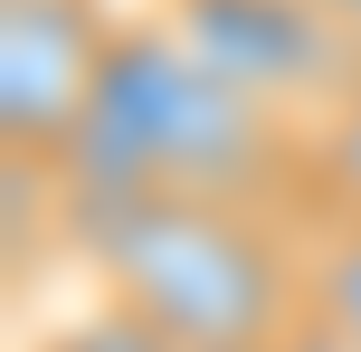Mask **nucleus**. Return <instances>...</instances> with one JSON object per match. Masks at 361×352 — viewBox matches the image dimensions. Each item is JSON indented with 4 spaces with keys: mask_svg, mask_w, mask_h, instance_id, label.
I'll list each match as a JSON object with an SVG mask.
<instances>
[{
    "mask_svg": "<svg viewBox=\"0 0 361 352\" xmlns=\"http://www.w3.org/2000/svg\"><path fill=\"white\" fill-rule=\"evenodd\" d=\"M238 352H333L324 334H295V343H238Z\"/></svg>",
    "mask_w": 361,
    "mask_h": 352,
    "instance_id": "9",
    "label": "nucleus"
},
{
    "mask_svg": "<svg viewBox=\"0 0 361 352\" xmlns=\"http://www.w3.org/2000/svg\"><path fill=\"white\" fill-rule=\"evenodd\" d=\"M105 0H0V152H57L114 48Z\"/></svg>",
    "mask_w": 361,
    "mask_h": 352,
    "instance_id": "4",
    "label": "nucleus"
},
{
    "mask_svg": "<svg viewBox=\"0 0 361 352\" xmlns=\"http://www.w3.org/2000/svg\"><path fill=\"white\" fill-rule=\"evenodd\" d=\"M48 171H57V219L143 200V190H180V200H238V210H276V219L314 229L305 124L238 95L228 76H209L162 10L114 19L95 95L67 124V143L48 152Z\"/></svg>",
    "mask_w": 361,
    "mask_h": 352,
    "instance_id": "1",
    "label": "nucleus"
},
{
    "mask_svg": "<svg viewBox=\"0 0 361 352\" xmlns=\"http://www.w3.org/2000/svg\"><path fill=\"white\" fill-rule=\"evenodd\" d=\"M152 10L180 29V48L209 76H228L238 95L295 114V124L333 114L361 86V57L324 0H152Z\"/></svg>",
    "mask_w": 361,
    "mask_h": 352,
    "instance_id": "3",
    "label": "nucleus"
},
{
    "mask_svg": "<svg viewBox=\"0 0 361 352\" xmlns=\"http://www.w3.org/2000/svg\"><path fill=\"white\" fill-rule=\"evenodd\" d=\"M38 352H171L162 334H152L133 305H114V296H95L86 315H67V324H48L38 334Z\"/></svg>",
    "mask_w": 361,
    "mask_h": 352,
    "instance_id": "7",
    "label": "nucleus"
},
{
    "mask_svg": "<svg viewBox=\"0 0 361 352\" xmlns=\"http://www.w3.org/2000/svg\"><path fill=\"white\" fill-rule=\"evenodd\" d=\"M305 190H314V229L361 219V86L305 124Z\"/></svg>",
    "mask_w": 361,
    "mask_h": 352,
    "instance_id": "5",
    "label": "nucleus"
},
{
    "mask_svg": "<svg viewBox=\"0 0 361 352\" xmlns=\"http://www.w3.org/2000/svg\"><path fill=\"white\" fill-rule=\"evenodd\" d=\"M314 334L333 352H361V219L314 238Z\"/></svg>",
    "mask_w": 361,
    "mask_h": 352,
    "instance_id": "6",
    "label": "nucleus"
},
{
    "mask_svg": "<svg viewBox=\"0 0 361 352\" xmlns=\"http://www.w3.org/2000/svg\"><path fill=\"white\" fill-rule=\"evenodd\" d=\"M324 10H333V29H343V38H352V57H361V0H324Z\"/></svg>",
    "mask_w": 361,
    "mask_h": 352,
    "instance_id": "8",
    "label": "nucleus"
},
{
    "mask_svg": "<svg viewBox=\"0 0 361 352\" xmlns=\"http://www.w3.org/2000/svg\"><path fill=\"white\" fill-rule=\"evenodd\" d=\"M314 238L324 229L276 219L238 200H105L67 219V257L95 267L114 305L152 324L171 352H238L314 334Z\"/></svg>",
    "mask_w": 361,
    "mask_h": 352,
    "instance_id": "2",
    "label": "nucleus"
}]
</instances>
